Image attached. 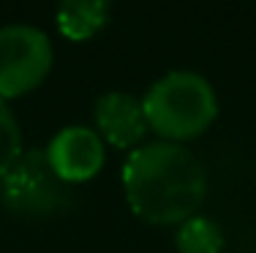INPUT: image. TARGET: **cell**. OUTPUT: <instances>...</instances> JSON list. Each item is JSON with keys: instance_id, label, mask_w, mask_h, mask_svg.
Segmentation results:
<instances>
[{"instance_id": "cell-9", "label": "cell", "mask_w": 256, "mask_h": 253, "mask_svg": "<svg viewBox=\"0 0 256 253\" xmlns=\"http://www.w3.org/2000/svg\"><path fill=\"white\" fill-rule=\"evenodd\" d=\"M25 153L22 150V128L14 117L11 106L0 98V177L16 164V158Z\"/></svg>"}, {"instance_id": "cell-2", "label": "cell", "mask_w": 256, "mask_h": 253, "mask_svg": "<svg viewBox=\"0 0 256 253\" xmlns=\"http://www.w3.org/2000/svg\"><path fill=\"white\" fill-rule=\"evenodd\" d=\"M142 109L150 131L161 142L186 144L216 123L218 95L196 71H169L148 90Z\"/></svg>"}, {"instance_id": "cell-5", "label": "cell", "mask_w": 256, "mask_h": 253, "mask_svg": "<svg viewBox=\"0 0 256 253\" xmlns=\"http://www.w3.org/2000/svg\"><path fill=\"white\" fill-rule=\"evenodd\" d=\"M44 153L54 174L71 188L93 180L106 161V147L98 131L84 128V125H68L58 131Z\"/></svg>"}, {"instance_id": "cell-3", "label": "cell", "mask_w": 256, "mask_h": 253, "mask_svg": "<svg viewBox=\"0 0 256 253\" xmlns=\"http://www.w3.org/2000/svg\"><path fill=\"white\" fill-rule=\"evenodd\" d=\"M0 202L22 218H50L71 207V185L54 174L44 150H25L0 177Z\"/></svg>"}, {"instance_id": "cell-6", "label": "cell", "mask_w": 256, "mask_h": 253, "mask_svg": "<svg viewBox=\"0 0 256 253\" xmlns=\"http://www.w3.org/2000/svg\"><path fill=\"white\" fill-rule=\"evenodd\" d=\"M96 128L104 142L118 150L142 147L150 125L144 117L142 101L128 93H104L96 101Z\"/></svg>"}, {"instance_id": "cell-1", "label": "cell", "mask_w": 256, "mask_h": 253, "mask_svg": "<svg viewBox=\"0 0 256 253\" xmlns=\"http://www.w3.org/2000/svg\"><path fill=\"white\" fill-rule=\"evenodd\" d=\"M123 194L139 221L150 226H180L202 210L207 169L186 144L158 139L128 153Z\"/></svg>"}, {"instance_id": "cell-8", "label": "cell", "mask_w": 256, "mask_h": 253, "mask_svg": "<svg viewBox=\"0 0 256 253\" xmlns=\"http://www.w3.org/2000/svg\"><path fill=\"white\" fill-rule=\"evenodd\" d=\"M224 245H226L224 229L204 215H194V218L182 221L174 232L178 253H221Z\"/></svg>"}, {"instance_id": "cell-7", "label": "cell", "mask_w": 256, "mask_h": 253, "mask_svg": "<svg viewBox=\"0 0 256 253\" xmlns=\"http://www.w3.org/2000/svg\"><path fill=\"white\" fill-rule=\"evenodd\" d=\"M109 0H60L58 27L71 41H88L106 25Z\"/></svg>"}, {"instance_id": "cell-4", "label": "cell", "mask_w": 256, "mask_h": 253, "mask_svg": "<svg viewBox=\"0 0 256 253\" xmlns=\"http://www.w3.org/2000/svg\"><path fill=\"white\" fill-rule=\"evenodd\" d=\"M52 71V44L30 25L0 27V98H20L36 90Z\"/></svg>"}]
</instances>
